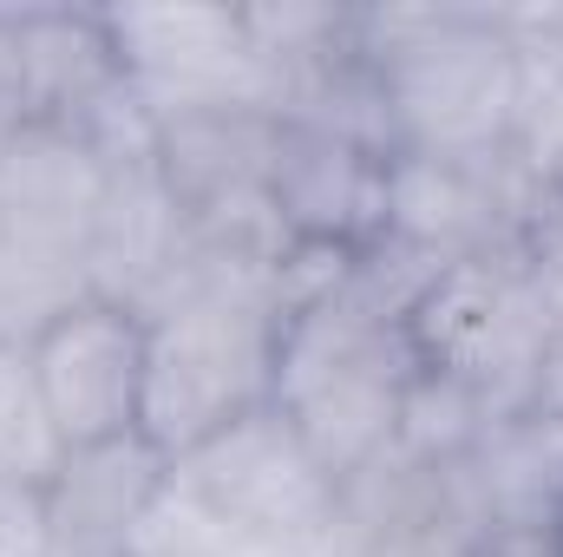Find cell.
Instances as JSON below:
<instances>
[{
  "label": "cell",
  "instance_id": "obj_1",
  "mask_svg": "<svg viewBox=\"0 0 563 557\" xmlns=\"http://www.w3.org/2000/svg\"><path fill=\"white\" fill-rule=\"evenodd\" d=\"M432 270L439 263H420L400 243H374L282 321L276 407L334 479L361 472L400 439L407 394L420 381L407 308Z\"/></svg>",
  "mask_w": 563,
  "mask_h": 557
},
{
  "label": "cell",
  "instance_id": "obj_2",
  "mask_svg": "<svg viewBox=\"0 0 563 557\" xmlns=\"http://www.w3.org/2000/svg\"><path fill=\"white\" fill-rule=\"evenodd\" d=\"M354 40L380 79L394 151H511L518 40L505 7H354Z\"/></svg>",
  "mask_w": 563,
  "mask_h": 557
},
{
  "label": "cell",
  "instance_id": "obj_3",
  "mask_svg": "<svg viewBox=\"0 0 563 557\" xmlns=\"http://www.w3.org/2000/svg\"><path fill=\"white\" fill-rule=\"evenodd\" d=\"M282 308L263 288H190L144 315L139 433L177 466L276 401Z\"/></svg>",
  "mask_w": 563,
  "mask_h": 557
},
{
  "label": "cell",
  "instance_id": "obj_4",
  "mask_svg": "<svg viewBox=\"0 0 563 557\" xmlns=\"http://www.w3.org/2000/svg\"><path fill=\"white\" fill-rule=\"evenodd\" d=\"M407 335L426 374L459 381L485 401V414L505 419L538 407L563 328L518 256H465L426 276L407 308Z\"/></svg>",
  "mask_w": 563,
  "mask_h": 557
},
{
  "label": "cell",
  "instance_id": "obj_5",
  "mask_svg": "<svg viewBox=\"0 0 563 557\" xmlns=\"http://www.w3.org/2000/svg\"><path fill=\"white\" fill-rule=\"evenodd\" d=\"M106 33L139 106L164 119L197 112H276L282 86L243 7H106Z\"/></svg>",
  "mask_w": 563,
  "mask_h": 557
},
{
  "label": "cell",
  "instance_id": "obj_6",
  "mask_svg": "<svg viewBox=\"0 0 563 557\" xmlns=\"http://www.w3.org/2000/svg\"><path fill=\"white\" fill-rule=\"evenodd\" d=\"M558 184L525 171L511 151L478 157H420L394 151L387 164V237L420 263H465V256H518L525 230L551 204Z\"/></svg>",
  "mask_w": 563,
  "mask_h": 557
},
{
  "label": "cell",
  "instance_id": "obj_7",
  "mask_svg": "<svg viewBox=\"0 0 563 557\" xmlns=\"http://www.w3.org/2000/svg\"><path fill=\"white\" fill-rule=\"evenodd\" d=\"M170 472L217 518H230L236 532L269 538V545H295V538L321 532L334 518V499H341V479L308 452V439L282 419L276 401L236 426H223L197 452H184Z\"/></svg>",
  "mask_w": 563,
  "mask_h": 557
},
{
  "label": "cell",
  "instance_id": "obj_8",
  "mask_svg": "<svg viewBox=\"0 0 563 557\" xmlns=\"http://www.w3.org/2000/svg\"><path fill=\"white\" fill-rule=\"evenodd\" d=\"M33 387L59 446H106L139 433L144 407V315L125 302L86 295L26 341Z\"/></svg>",
  "mask_w": 563,
  "mask_h": 557
},
{
  "label": "cell",
  "instance_id": "obj_9",
  "mask_svg": "<svg viewBox=\"0 0 563 557\" xmlns=\"http://www.w3.org/2000/svg\"><path fill=\"white\" fill-rule=\"evenodd\" d=\"M387 164L394 151L380 144L282 119L276 171H269V204H276L282 230L334 256L374 250L387 237Z\"/></svg>",
  "mask_w": 563,
  "mask_h": 557
},
{
  "label": "cell",
  "instance_id": "obj_10",
  "mask_svg": "<svg viewBox=\"0 0 563 557\" xmlns=\"http://www.w3.org/2000/svg\"><path fill=\"white\" fill-rule=\"evenodd\" d=\"M112 164L73 125L26 119L0 132V230L26 250L79 263L92 217L106 204Z\"/></svg>",
  "mask_w": 563,
  "mask_h": 557
},
{
  "label": "cell",
  "instance_id": "obj_11",
  "mask_svg": "<svg viewBox=\"0 0 563 557\" xmlns=\"http://www.w3.org/2000/svg\"><path fill=\"white\" fill-rule=\"evenodd\" d=\"M190 250H197V223L177 204V190L164 184V171L125 164L106 184V204H99L92 237L79 250V276H86V295L125 302L144 315L170 288V276L190 263Z\"/></svg>",
  "mask_w": 563,
  "mask_h": 557
},
{
  "label": "cell",
  "instance_id": "obj_12",
  "mask_svg": "<svg viewBox=\"0 0 563 557\" xmlns=\"http://www.w3.org/2000/svg\"><path fill=\"white\" fill-rule=\"evenodd\" d=\"M452 505L472 532H563V407L538 401L492 419L452 466Z\"/></svg>",
  "mask_w": 563,
  "mask_h": 557
},
{
  "label": "cell",
  "instance_id": "obj_13",
  "mask_svg": "<svg viewBox=\"0 0 563 557\" xmlns=\"http://www.w3.org/2000/svg\"><path fill=\"white\" fill-rule=\"evenodd\" d=\"M164 479H170V459L144 433H125L106 446H73L59 472L40 485V505L73 557H125Z\"/></svg>",
  "mask_w": 563,
  "mask_h": 557
},
{
  "label": "cell",
  "instance_id": "obj_14",
  "mask_svg": "<svg viewBox=\"0 0 563 557\" xmlns=\"http://www.w3.org/2000/svg\"><path fill=\"white\" fill-rule=\"evenodd\" d=\"M66 446L33 387L26 348H0V492H40L59 472Z\"/></svg>",
  "mask_w": 563,
  "mask_h": 557
},
{
  "label": "cell",
  "instance_id": "obj_15",
  "mask_svg": "<svg viewBox=\"0 0 563 557\" xmlns=\"http://www.w3.org/2000/svg\"><path fill=\"white\" fill-rule=\"evenodd\" d=\"M518 263H525L531 288L544 295V308L558 315V328H563V190H551V204H544V210H538V223L525 230Z\"/></svg>",
  "mask_w": 563,
  "mask_h": 557
},
{
  "label": "cell",
  "instance_id": "obj_16",
  "mask_svg": "<svg viewBox=\"0 0 563 557\" xmlns=\"http://www.w3.org/2000/svg\"><path fill=\"white\" fill-rule=\"evenodd\" d=\"M0 557H73L46 525L40 492H0Z\"/></svg>",
  "mask_w": 563,
  "mask_h": 557
},
{
  "label": "cell",
  "instance_id": "obj_17",
  "mask_svg": "<svg viewBox=\"0 0 563 557\" xmlns=\"http://www.w3.org/2000/svg\"><path fill=\"white\" fill-rule=\"evenodd\" d=\"M472 538H478V532H472L459 512H432V518H420V525L380 538L374 557H472Z\"/></svg>",
  "mask_w": 563,
  "mask_h": 557
},
{
  "label": "cell",
  "instance_id": "obj_18",
  "mask_svg": "<svg viewBox=\"0 0 563 557\" xmlns=\"http://www.w3.org/2000/svg\"><path fill=\"white\" fill-rule=\"evenodd\" d=\"M472 557H563V532H478L472 538Z\"/></svg>",
  "mask_w": 563,
  "mask_h": 557
},
{
  "label": "cell",
  "instance_id": "obj_19",
  "mask_svg": "<svg viewBox=\"0 0 563 557\" xmlns=\"http://www.w3.org/2000/svg\"><path fill=\"white\" fill-rule=\"evenodd\" d=\"M538 401L563 407V335H558V354H551V374H544V394H538Z\"/></svg>",
  "mask_w": 563,
  "mask_h": 557
},
{
  "label": "cell",
  "instance_id": "obj_20",
  "mask_svg": "<svg viewBox=\"0 0 563 557\" xmlns=\"http://www.w3.org/2000/svg\"><path fill=\"white\" fill-rule=\"evenodd\" d=\"M551 184H558V190H563V157H558V177H551Z\"/></svg>",
  "mask_w": 563,
  "mask_h": 557
},
{
  "label": "cell",
  "instance_id": "obj_21",
  "mask_svg": "<svg viewBox=\"0 0 563 557\" xmlns=\"http://www.w3.org/2000/svg\"><path fill=\"white\" fill-rule=\"evenodd\" d=\"M0 132H7V125H0Z\"/></svg>",
  "mask_w": 563,
  "mask_h": 557
}]
</instances>
